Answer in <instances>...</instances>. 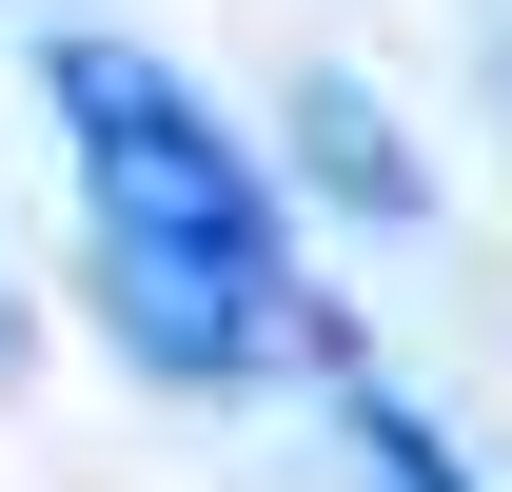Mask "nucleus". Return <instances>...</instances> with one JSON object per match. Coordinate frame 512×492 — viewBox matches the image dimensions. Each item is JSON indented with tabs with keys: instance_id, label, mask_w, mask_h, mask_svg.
Masks as SVG:
<instances>
[{
	"instance_id": "1",
	"label": "nucleus",
	"mask_w": 512,
	"mask_h": 492,
	"mask_svg": "<svg viewBox=\"0 0 512 492\" xmlns=\"http://www.w3.org/2000/svg\"><path fill=\"white\" fill-rule=\"evenodd\" d=\"M79 138V217H99V315H119L138 374H178V394H237V374H335V315L276 237V197L256 158L217 138L178 60H138V40H60L40 60Z\"/></svg>"
},
{
	"instance_id": "2",
	"label": "nucleus",
	"mask_w": 512,
	"mask_h": 492,
	"mask_svg": "<svg viewBox=\"0 0 512 492\" xmlns=\"http://www.w3.org/2000/svg\"><path fill=\"white\" fill-rule=\"evenodd\" d=\"M296 158H316V178L355 197V217H434V178L394 158V119L355 99V79H296Z\"/></svg>"
},
{
	"instance_id": "3",
	"label": "nucleus",
	"mask_w": 512,
	"mask_h": 492,
	"mask_svg": "<svg viewBox=\"0 0 512 492\" xmlns=\"http://www.w3.org/2000/svg\"><path fill=\"white\" fill-rule=\"evenodd\" d=\"M335 433H355V473H375V492H473V453H453L414 394H335Z\"/></svg>"
},
{
	"instance_id": "4",
	"label": "nucleus",
	"mask_w": 512,
	"mask_h": 492,
	"mask_svg": "<svg viewBox=\"0 0 512 492\" xmlns=\"http://www.w3.org/2000/svg\"><path fill=\"white\" fill-rule=\"evenodd\" d=\"M0 374H20V296H0Z\"/></svg>"
}]
</instances>
